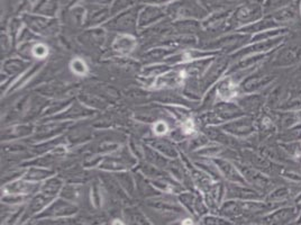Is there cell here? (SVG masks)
<instances>
[{
    "label": "cell",
    "instance_id": "cell-4",
    "mask_svg": "<svg viewBox=\"0 0 301 225\" xmlns=\"http://www.w3.org/2000/svg\"><path fill=\"white\" fill-rule=\"evenodd\" d=\"M236 95V89L234 85H231L229 81H225L222 84L221 88H219V96L224 99H230Z\"/></svg>",
    "mask_w": 301,
    "mask_h": 225
},
{
    "label": "cell",
    "instance_id": "cell-1",
    "mask_svg": "<svg viewBox=\"0 0 301 225\" xmlns=\"http://www.w3.org/2000/svg\"><path fill=\"white\" fill-rule=\"evenodd\" d=\"M183 80V73L179 71L174 72H169L166 75L157 78L154 87L160 89V88H172V87H178Z\"/></svg>",
    "mask_w": 301,
    "mask_h": 225
},
{
    "label": "cell",
    "instance_id": "cell-6",
    "mask_svg": "<svg viewBox=\"0 0 301 225\" xmlns=\"http://www.w3.org/2000/svg\"><path fill=\"white\" fill-rule=\"evenodd\" d=\"M183 129H184V132L188 134H190L195 131V125H193L192 120H190V119L187 120V122L183 124Z\"/></svg>",
    "mask_w": 301,
    "mask_h": 225
},
{
    "label": "cell",
    "instance_id": "cell-7",
    "mask_svg": "<svg viewBox=\"0 0 301 225\" xmlns=\"http://www.w3.org/2000/svg\"><path fill=\"white\" fill-rule=\"evenodd\" d=\"M154 129H155L156 134H164L166 132V125L164 123H157L155 126H154Z\"/></svg>",
    "mask_w": 301,
    "mask_h": 225
},
{
    "label": "cell",
    "instance_id": "cell-2",
    "mask_svg": "<svg viewBox=\"0 0 301 225\" xmlns=\"http://www.w3.org/2000/svg\"><path fill=\"white\" fill-rule=\"evenodd\" d=\"M301 58V50L298 47H288L282 50L278 58L275 59V66H290V64L298 61Z\"/></svg>",
    "mask_w": 301,
    "mask_h": 225
},
{
    "label": "cell",
    "instance_id": "cell-8",
    "mask_svg": "<svg viewBox=\"0 0 301 225\" xmlns=\"http://www.w3.org/2000/svg\"><path fill=\"white\" fill-rule=\"evenodd\" d=\"M113 225H124V223L120 222V221H115V222L113 223Z\"/></svg>",
    "mask_w": 301,
    "mask_h": 225
},
{
    "label": "cell",
    "instance_id": "cell-3",
    "mask_svg": "<svg viewBox=\"0 0 301 225\" xmlns=\"http://www.w3.org/2000/svg\"><path fill=\"white\" fill-rule=\"evenodd\" d=\"M294 215H295V210H292V209L279 211V212H277V213L271 216V220H272L271 222H272L273 224H278V225L287 223L288 221H290L292 219V216Z\"/></svg>",
    "mask_w": 301,
    "mask_h": 225
},
{
    "label": "cell",
    "instance_id": "cell-10",
    "mask_svg": "<svg viewBox=\"0 0 301 225\" xmlns=\"http://www.w3.org/2000/svg\"><path fill=\"white\" fill-rule=\"evenodd\" d=\"M299 224H300V225H301V219H300V220H299Z\"/></svg>",
    "mask_w": 301,
    "mask_h": 225
},
{
    "label": "cell",
    "instance_id": "cell-5",
    "mask_svg": "<svg viewBox=\"0 0 301 225\" xmlns=\"http://www.w3.org/2000/svg\"><path fill=\"white\" fill-rule=\"evenodd\" d=\"M71 68H72V71L79 76H83L88 71V68H87V66H85V63L82 61V60H79V59L73 60L71 63Z\"/></svg>",
    "mask_w": 301,
    "mask_h": 225
},
{
    "label": "cell",
    "instance_id": "cell-9",
    "mask_svg": "<svg viewBox=\"0 0 301 225\" xmlns=\"http://www.w3.org/2000/svg\"><path fill=\"white\" fill-rule=\"evenodd\" d=\"M297 78H298V79L299 78H301V69L300 70H298V72H297Z\"/></svg>",
    "mask_w": 301,
    "mask_h": 225
}]
</instances>
